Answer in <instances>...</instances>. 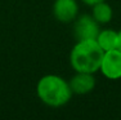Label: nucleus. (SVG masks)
<instances>
[{
    "label": "nucleus",
    "mask_w": 121,
    "mask_h": 120,
    "mask_svg": "<svg viewBox=\"0 0 121 120\" xmlns=\"http://www.w3.org/2000/svg\"><path fill=\"white\" fill-rule=\"evenodd\" d=\"M119 49L121 50V30L119 31Z\"/></svg>",
    "instance_id": "9d476101"
},
{
    "label": "nucleus",
    "mask_w": 121,
    "mask_h": 120,
    "mask_svg": "<svg viewBox=\"0 0 121 120\" xmlns=\"http://www.w3.org/2000/svg\"><path fill=\"white\" fill-rule=\"evenodd\" d=\"M68 83L72 93L75 94L90 93L95 88V79L90 72H76Z\"/></svg>",
    "instance_id": "423d86ee"
},
{
    "label": "nucleus",
    "mask_w": 121,
    "mask_h": 120,
    "mask_svg": "<svg viewBox=\"0 0 121 120\" xmlns=\"http://www.w3.org/2000/svg\"><path fill=\"white\" fill-rule=\"evenodd\" d=\"M112 8L104 1L97 3L91 7V16L99 25H106L112 19Z\"/></svg>",
    "instance_id": "6e6552de"
},
{
    "label": "nucleus",
    "mask_w": 121,
    "mask_h": 120,
    "mask_svg": "<svg viewBox=\"0 0 121 120\" xmlns=\"http://www.w3.org/2000/svg\"><path fill=\"white\" fill-rule=\"evenodd\" d=\"M99 70L103 74V76H106L107 79H121V50L112 49L104 52Z\"/></svg>",
    "instance_id": "20e7f679"
},
{
    "label": "nucleus",
    "mask_w": 121,
    "mask_h": 120,
    "mask_svg": "<svg viewBox=\"0 0 121 120\" xmlns=\"http://www.w3.org/2000/svg\"><path fill=\"white\" fill-rule=\"evenodd\" d=\"M36 94L39 99L50 107H60L68 103L72 97L70 83L54 74L44 75L37 81Z\"/></svg>",
    "instance_id": "f257e3e1"
},
{
    "label": "nucleus",
    "mask_w": 121,
    "mask_h": 120,
    "mask_svg": "<svg viewBox=\"0 0 121 120\" xmlns=\"http://www.w3.org/2000/svg\"><path fill=\"white\" fill-rule=\"evenodd\" d=\"M104 52L95 40H80L71 50L70 62L76 72L94 74L99 70Z\"/></svg>",
    "instance_id": "f03ea898"
},
{
    "label": "nucleus",
    "mask_w": 121,
    "mask_h": 120,
    "mask_svg": "<svg viewBox=\"0 0 121 120\" xmlns=\"http://www.w3.org/2000/svg\"><path fill=\"white\" fill-rule=\"evenodd\" d=\"M84 4L89 5V7H93L94 4H97V3H100V1H104V0H81Z\"/></svg>",
    "instance_id": "1a4fd4ad"
},
{
    "label": "nucleus",
    "mask_w": 121,
    "mask_h": 120,
    "mask_svg": "<svg viewBox=\"0 0 121 120\" xmlns=\"http://www.w3.org/2000/svg\"><path fill=\"white\" fill-rule=\"evenodd\" d=\"M99 23L93 16L82 14L77 16L73 25V35L77 41L80 40H95L99 34Z\"/></svg>",
    "instance_id": "7ed1b4c3"
},
{
    "label": "nucleus",
    "mask_w": 121,
    "mask_h": 120,
    "mask_svg": "<svg viewBox=\"0 0 121 120\" xmlns=\"http://www.w3.org/2000/svg\"><path fill=\"white\" fill-rule=\"evenodd\" d=\"M53 14L57 21L70 23L79 16V4L76 0H56L53 4Z\"/></svg>",
    "instance_id": "39448f33"
},
{
    "label": "nucleus",
    "mask_w": 121,
    "mask_h": 120,
    "mask_svg": "<svg viewBox=\"0 0 121 120\" xmlns=\"http://www.w3.org/2000/svg\"><path fill=\"white\" fill-rule=\"evenodd\" d=\"M95 41L98 43L103 52H108L112 49H119V31L113 30H100Z\"/></svg>",
    "instance_id": "0eeeda50"
}]
</instances>
